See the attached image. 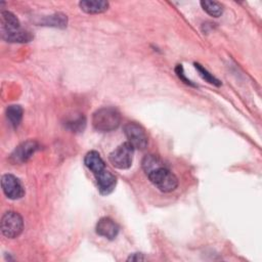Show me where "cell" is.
Wrapping results in <instances>:
<instances>
[{"label": "cell", "instance_id": "obj_7", "mask_svg": "<svg viewBox=\"0 0 262 262\" xmlns=\"http://www.w3.org/2000/svg\"><path fill=\"white\" fill-rule=\"evenodd\" d=\"M1 186L4 194L10 200H18L25 194V189L20 181L11 174H4L2 176Z\"/></svg>", "mask_w": 262, "mask_h": 262}, {"label": "cell", "instance_id": "obj_6", "mask_svg": "<svg viewBox=\"0 0 262 262\" xmlns=\"http://www.w3.org/2000/svg\"><path fill=\"white\" fill-rule=\"evenodd\" d=\"M124 133L128 142L138 149H144L147 146L148 139L144 128L136 123H128L124 127Z\"/></svg>", "mask_w": 262, "mask_h": 262}, {"label": "cell", "instance_id": "obj_13", "mask_svg": "<svg viewBox=\"0 0 262 262\" xmlns=\"http://www.w3.org/2000/svg\"><path fill=\"white\" fill-rule=\"evenodd\" d=\"M6 117L9 121V123L13 126V127H17L19 125V123L21 122V118H23V108L20 105H9L6 110Z\"/></svg>", "mask_w": 262, "mask_h": 262}, {"label": "cell", "instance_id": "obj_17", "mask_svg": "<svg viewBox=\"0 0 262 262\" xmlns=\"http://www.w3.org/2000/svg\"><path fill=\"white\" fill-rule=\"evenodd\" d=\"M46 24L49 26H54V27H66L67 26V15L61 14V13H57L54 15L49 16V18H47Z\"/></svg>", "mask_w": 262, "mask_h": 262}, {"label": "cell", "instance_id": "obj_10", "mask_svg": "<svg viewBox=\"0 0 262 262\" xmlns=\"http://www.w3.org/2000/svg\"><path fill=\"white\" fill-rule=\"evenodd\" d=\"M95 178L98 190L101 194H108L114 190L117 183V178L108 170L104 169L102 172L95 175Z\"/></svg>", "mask_w": 262, "mask_h": 262}, {"label": "cell", "instance_id": "obj_8", "mask_svg": "<svg viewBox=\"0 0 262 262\" xmlns=\"http://www.w3.org/2000/svg\"><path fill=\"white\" fill-rule=\"evenodd\" d=\"M39 148V144L35 140H27L17 145L10 155V161L14 164H23L27 162Z\"/></svg>", "mask_w": 262, "mask_h": 262}, {"label": "cell", "instance_id": "obj_19", "mask_svg": "<svg viewBox=\"0 0 262 262\" xmlns=\"http://www.w3.org/2000/svg\"><path fill=\"white\" fill-rule=\"evenodd\" d=\"M146 258L142 255V254H140V253H134V254H132V255H130L129 257H128V261H141V260H145Z\"/></svg>", "mask_w": 262, "mask_h": 262}, {"label": "cell", "instance_id": "obj_4", "mask_svg": "<svg viewBox=\"0 0 262 262\" xmlns=\"http://www.w3.org/2000/svg\"><path fill=\"white\" fill-rule=\"evenodd\" d=\"M133 154L134 147L127 141L114 149L110 154L108 160L115 168L120 170H126L132 165Z\"/></svg>", "mask_w": 262, "mask_h": 262}, {"label": "cell", "instance_id": "obj_16", "mask_svg": "<svg viewBox=\"0 0 262 262\" xmlns=\"http://www.w3.org/2000/svg\"><path fill=\"white\" fill-rule=\"evenodd\" d=\"M194 67H195V69L198 70V72L200 73L201 77H202L204 80H206L208 83L214 84V85H216V86H219V85L221 84L219 80H217L215 77H213V76H212L206 69H204L201 64L194 63Z\"/></svg>", "mask_w": 262, "mask_h": 262}, {"label": "cell", "instance_id": "obj_11", "mask_svg": "<svg viewBox=\"0 0 262 262\" xmlns=\"http://www.w3.org/2000/svg\"><path fill=\"white\" fill-rule=\"evenodd\" d=\"M84 164L94 174V176L105 169L104 161L101 159L100 155L95 150L87 152V155L84 158Z\"/></svg>", "mask_w": 262, "mask_h": 262}, {"label": "cell", "instance_id": "obj_18", "mask_svg": "<svg viewBox=\"0 0 262 262\" xmlns=\"http://www.w3.org/2000/svg\"><path fill=\"white\" fill-rule=\"evenodd\" d=\"M176 74H177V76H178L182 81H184V83L189 84V85H192V83H191L188 79L185 78V76H184V74H183V69H182L181 64H178V66H177V68H176Z\"/></svg>", "mask_w": 262, "mask_h": 262}, {"label": "cell", "instance_id": "obj_9", "mask_svg": "<svg viewBox=\"0 0 262 262\" xmlns=\"http://www.w3.org/2000/svg\"><path fill=\"white\" fill-rule=\"evenodd\" d=\"M96 233L107 239H114L119 233V225L110 217H102L96 223Z\"/></svg>", "mask_w": 262, "mask_h": 262}, {"label": "cell", "instance_id": "obj_12", "mask_svg": "<svg viewBox=\"0 0 262 262\" xmlns=\"http://www.w3.org/2000/svg\"><path fill=\"white\" fill-rule=\"evenodd\" d=\"M108 2L103 0H83L79 2L81 9L89 14H97L104 12L108 8Z\"/></svg>", "mask_w": 262, "mask_h": 262}, {"label": "cell", "instance_id": "obj_15", "mask_svg": "<svg viewBox=\"0 0 262 262\" xmlns=\"http://www.w3.org/2000/svg\"><path fill=\"white\" fill-rule=\"evenodd\" d=\"M201 5H202L203 9L209 15L214 16V17L220 16L223 12L222 5L219 2H216V1H202Z\"/></svg>", "mask_w": 262, "mask_h": 262}, {"label": "cell", "instance_id": "obj_3", "mask_svg": "<svg viewBox=\"0 0 262 262\" xmlns=\"http://www.w3.org/2000/svg\"><path fill=\"white\" fill-rule=\"evenodd\" d=\"M150 182L162 192L174 191L178 186V179L168 168L162 166L146 174Z\"/></svg>", "mask_w": 262, "mask_h": 262}, {"label": "cell", "instance_id": "obj_5", "mask_svg": "<svg viewBox=\"0 0 262 262\" xmlns=\"http://www.w3.org/2000/svg\"><path fill=\"white\" fill-rule=\"evenodd\" d=\"M23 228L24 220L18 213L8 211L3 214L1 218V231L4 236L8 238H15L21 233Z\"/></svg>", "mask_w": 262, "mask_h": 262}, {"label": "cell", "instance_id": "obj_2", "mask_svg": "<svg viewBox=\"0 0 262 262\" xmlns=\"http://www.w3.org/2000/svg\"><path fill=\"white\" fill-rule=\"evenodd\" d=\"M121 115L119 111L112 106H104L97 110L92 116V125L100 132H111L119 127Z\"/></svg>", "mask_w": 262, "mask_h": 262}, {"label": "cell", "instance_id": "obj_1", "mask_svg": "<svg viewBox=\"0 0 262 262\" xmlns=\"http://www.w3.org/2000/svg\"><path fill=\"white\" fill-rule=\"evenodd\" d=\"M0 28L1 36L7 42H29L32 39V35L21 29L18 18L10 11L4 10L0 15Z\"/></svg>", "mask_w": 262, "mask_h": 262}, {"label": "cell", "instance_id": "obj_14", "mask_svg": "<svg viewBox=\"0 0 262 262\" xmlns=\"http://www.w3.org/2000/svg\"><path fill=\"white\" fill-rule=\"evenodd\" d=\"M164 166L163 162L154 155H147L142 160V168L146 174H148L150 171L160 168Z\"/></svg>", "mask_w": 262, "mask_h": 262}]
</instances>
